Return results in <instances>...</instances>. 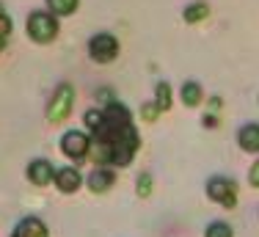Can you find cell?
<instances>
[{
    "label": "cell",
    "instance_id": "1",
    "mask_svg": "<svg viewBox=\"0 0 259 237\" xmlns=\"http://www.w3.org/2000/svg\"><path fill=\"white\" fill-rule=\"evenodd\" d=\"M91 138V152L97 166H110V168H124L133 163L135 152L141 146L138 130L133 124V116L121 102L108 99V108L102 110V122L94 130Z\"/></svg>",
    "mask_w": 259,
    "mask_h": 237
},
{
    "label": "cell",
    "instance_id": "2",
    "mask_svg": "<svg viewBox=\"0 0 259 237\" xmlns=\"http://www.w3.org/2000/svg\"><path fill=\"white\" fill-rule=\"evenodd\" d=\"M207 199L224 210H234L237 207V182L232 177L215 174V177L207 179Z\"/></svg>",
    "mask_w": 259,
    "mask_h": 237
},
{
    "label": "cell",
    "instance_id": "3",
    "mask_svg": "<svg viewBox=\"0 0 259 237\" xmlns=\"http://www.w3.org/2000/svg\"><path fill=\"white\" fill-rule=\"evenodd\" d=\"M28 36L36 45H50L58 36V20H55V14H50V11H33L28 17Z\"/></svg>",
    "mask_w": 259,
    "mask_h": 237
},
{
    "label": "cell",
    "instance_id": "4",
    "mask_svg": "<svg viewBox=\"0 0 259 237\" xmlns=\"http://www.w3.org/2000/svg\"><path fill=\"white\" fill-rule=\"evenodd\" d=\"M72 108H75V89L69 83H61L55 89V94L50 99V108H47V122L50 124H61L64 118H69Z\"/></svg>",
    "mask_w": 259,
    "mask_h": 237
},
{
    "label": "cell",
    "instance_id": "5",
    "mask_svg": "<svg viewBox=\"0 0 259 237\" xmlns=\"http://www.w3.org/2000/svg\"><path fill=\"white\" fill-rule=\"evenodd\" d=\"M61 152L69 160H83L91 152V135L80 133V130H69V133L61 135Z\"/></svg>",
    "mask_w": 259,
    "mask_h": 237
},
{
    "label": "cell",
    "instance_id": "6",
    "mask_svg": "<svg viewBox=\"0 0 259 237\" xmlns=\"http://www.w3.org/2000/svg\"><path fill=\"white\" fill-rule=\"evenodd\" d=\"M89 55L97 61V64H110V61L119 55V42H116V36H110V33H97V36H91V42H89Z\"/></svg>",
    "mask_w": 259,
    "mask_h": 237
},
{
    "label": "cell",
    "instance_id": "7",
    "mask_svg": "<svg viewBox=\"0 0 259 237\" xmlns=\"http://www.w3.org/2000/svg\"><path fill=\"white\" fill-rule=\"evenodd\" d=\"M28 179L30 185H36V188H45V185H53L55 182V166L50 160L45 157H36L28 163Z\"/></svg>",
    "mask_w": 259,
    "mask_h": 237
},
{
    "label": "cell",
    "instance_id": "8",
    "mask_svg": "<svg viewBox=\"0 0 259 237\" xmlns=\"http://www.w3.org/2000/svg\"><path fill=\"white\" fill-rule=\"evenodd\" d=\"M85 185H89L91 193H108L116 185V171L110 166H97L94 171L85 177Z\"/></svg>",
    "mask_w": 259,
    "mask_h": 237
},
{
    "label": "cell",
    "instance_id": "9",
    "mask_svg": "<svg viewBox=\"0 0 259 237\" xmlns=\"http://www.w3.org/2000/svg\"><path fill=\"white\" fill-rule=\"evenodd\" d=\"M80 185H83V174H80L75 166L55 168V188L61 193H77Z\"/></svg>",
    "mask_w": 259,
    "mask_h": 237
},
{
    "label": "cell",
    "instance_id": "10",
    "mask_svg": "<svg viewBox=\"0 0 259 237\" xmlns=\"http://www.w3.org/2000/svg\"><path fill=\"white\" fill-rule=\"evenodd\" d=\"M11 237H50V229H47V223L41 221V218L25 215V218H22V221L14 226Z\"/></svg>",
    "mask_w": 259,
    "mask_h": 237
},
{
    "label": "cell",
    "instance_id": "11",
    "mask_svg": "<svg viewBox=\"0 0 259 237\" xmlns=\"http://www.w3.org/2000/svg\"><path fill=\"white\" fill-rule=\"evenodd\" d=\"M237 143L243 152L256 154L259 152V124H245V127L237 130Z\"/></svg>",
    "mask_w": 259,
    "mask_h": 237
},
{
    "label": "cell",
    "instance_id": "12",
    "mask_svg": "<svg viewBox=\"0 0 259 237\" xmlns=\"http://www.w3.org/2000/svg\"><path fill=\"white\" fill-rule=\"evenodd\" d=\"M180 97H182V102L188 105V108H196V105H199L201 99H204V91H201V86L196 83V80H188V83L182 86Z\"/></svg>",
    "mask_w": 259,
    "mask_h": 237
},
{
    "label": "cell",
    "instance_id": "13",
    "mask_svg": "<svg viewBox=\"0 0 259 237\" xmlns=\"http://www.w3.org/2000/svg\"><path fill=\"white\" fill-rule=\"evenodd\" d=\"M204 237H234V229L226 221H212V223H207Z\"/></svg>",
    "mask_w": 259,
    "mask_h": 237
},
{
    "label": "cell",
    "instance_id": "14",
    "mask_svg": "<svg viewBox=\"0 0 259 237\" xmlns=\"http://www.w3.org/2000/svg\"><path fill=\"white\" fill-rule=\"evenodd\" d=\"M152 188H155V179H152L149 171L138 174V179H135V193H138L141 199H149L152 196Z\"/></svg>",
    "mask_w": 259,
    "mask_h": 237
},
{
    "label": "cell",
    "instance_id": "15",
    "mask_svg": "<svg viewBox=\"0 0 259 237\" xmlns=\"http://www.w3.org/2000/svg\"><path fill=\"white\" fill-rule=\"evenodd\" d=\"M207 14H209L207 3H190L188 9H185V22H201Z\"/></svg>",
    "mask_w": 259,
    "mask_h": 237
},
{
    "label": "cell",
    "instance_id": "16",
    "mask_svg": "<svg viewBox=\"0 0 259 237\" xmlns=\"http://www.w3.org/2000/svg\"><path fill=\"white\" fill-rule=\"evenodd\" d=\"M47 6H50L53 14L66 17V14H72V11L77 9V0H47Z\"/></svg>",
    "mask_w": 259,
    "mask_h": 237
},
{
    "label": "cell",
    "instance_id": "17",
    "mask_svg": "<svg viewBox=\"0 0 259 237\" xmlns=\"http://www.w3.org/2000/svg\"><path fill=\"white\" fill-rule=\"evenodd\" d=\"M155 102H157L160 110H171V86H168V83H157Z\"/></svg>",
    "mask_w": 259,
    "mask_h": 237
},
{
    "label": "cell",
    "instance_id": "18",
    "mask_svg": "<svg viewBox=\"0 0 259 237\" xmlns=\"http://www.w3.org/2000/svg\"><path fill=\"white\" fill-rule=\"evenodd\" d=\"M100 122H102V110H97V108L85 110V116H83V124H85V130H89V133H94V130L100 127Z\"/></svg>",
    "mask_w": 259,
    "mask_h": 237
},
{
    "label": "cell",
    "instance_id": "19",
    "mask_svg": "<svg viewBox=\"0 0 259 237\" xmlns=\"http://www.w3.org/2000/svg\"><path fill=\"white\" fill-rule=\"evenodd\" d=\"M160 113H163V110L157 108V102H146L144 108H141V116H144L146 122H155V118H157Z\"/></svg>",
    "mask_w": 259,
    "mask_h": 237
},
{
    "label": "cell",
    "instance_id": "20",
    "mask_svg": "<svg viewBox=\"0 0 259 237\" xmlns=\"http://www.w3.org/2000/svg\"><path fill=\"white\" fill-rule=\"evenodd\" d=\"M248 182L254 185V188H259V160L254 166H251V171H248Z\"/></svg>",
    "mask_w": 259,
    "mask_h": 237
},
{
    "label": "cell",
    "instance_id": "21",
    "mask_svg": "<svg viewBox=\"0 0 259 237\" xmlns=\"http://www.w3.org/2000/svg\"><path fill=\"white\" fill-rule=\"evenodd\" d=\"M204 127H218V118H215L212 113H207L204 116Z\"/></svg>",
    "mask_w": 259,
    "mask_h": 237
},
{
    "label": "cell",
    "instance_id": "22",
    "mask_svg": "<svg viewBox=\"0 0 259 237\" xmlns=\"http://www.w3.org/2000/svg\"><path fill=\"white\" fill-rule=\"evenodd\" d=\"M3 45H6V36H0V50H3Z\"/></svg>",
    "mask_w": 259,
    "mask_h": 237
}]
</instances>
